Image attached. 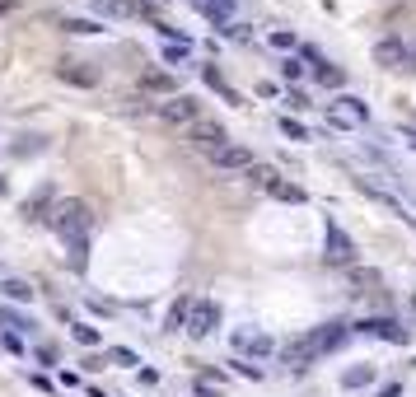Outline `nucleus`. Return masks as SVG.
Wrapping results in <instances>:
<instances>
[{
  "label": "nucleus",
  "instance_id": "nucleus-32",
  "mask_svg": "<svg viewBox=\"0 0 416 397\" xmlns=\"http://www.w3.org/2000/svg\"><path fill=\"white\" fill-rule=\"evenodd\" d=\"M229 364H234V369H239L243 379H262V369H258V364H248V360H229Z\"/></svg>",
  "mask_w": 416,
  "mask_h": 397
},
{
  "label": "nucleus",
  "instance_id": "nucleus-13",
  "mask_svg": "<svg viewBox=\"0 0 416 397\" xmlns=\"http://www.w3.org/2000/svg\"><path fill=\"white\" fill-rule=\"evenodd\" d=\"M234 351L271 355V337H267V332H253V328H239V332H234Z\"/></svg>",
  "mask_w": 416,
  "mask_h": 397
},
{
  "label": "nucleus",
  "instance_id": "nucleus-14",
  "mask_svg": "<svg viewBox=\"0 0 416 397\" xmlns=\"http://www.w3.org/2000/svg\"><path fill=\"white\" fill-rule=\"evenodd\" d=\"M262 192H267V196H276V201H290V206H304V187H300V182H285L281 173H276V178H271L267 187H262Z\"/></svg>",
  "mask_w": 416,
  "mask_h": 397
},
{
  "label": "nucleus",
  "instance_id": "nucleus-1",
  "mask_svg": "<svg viewBox=\"0 0 416 397\" xmlns=\"http://www.w3.org/2000/svg\"><path fill=\"white\" fill-rule=\"evenodd\" d=\"M351 337V323H341V318H332V323H318V328H309L304 337H295L290 346H285V364H290L295 374L300 369H309V364L318 360V355H327V351H337L341 341Z\"/></svg>",
  "mask_w": 416,
  "mask_h": 397
},
{
  "label": "nucleus",
  "instance_id": "nucleus-26",
  "mask_svg": "<svg viewBox=\"0 0 416 397\" xmlns=\"http://www.w3.org/2000/svg\"><path fill=\"white\" fill-rule=\"evenodd\" d=\"M192 393H197V397H229L225 388H220V384H211V379H197V384H192Z\"/></svg>",
  "mask_w": 416,
  "mask_h": 397
},
{
  "label": "nucleus",
  "instance_id": "nucleus-5",
  "mask_svg": "<svg viewBox=\"0 0 416 397\" xmlns=\"http://www.w3.org/2000/svg\"><path fill=\"white\" fill-rule=\"evenodd\" d=\"M327 122L332 126H365L370 122V108H365V99H356V94H341V99L327 108Z\"/></svg>",
  "mask_w": 416,
  "mask_h": 397
},
{
  "label": "nucleus",
  "instance_id": "nucleus-34",
  "mask_svg": "<svg viewBox=\"0 0 416 397\" xmlns=\"http://www.w3.org/2000/svg\"><path fill=\"white\" fill-rule=\"evenodd\" d=\"M33 150H43V140L28 136V140H19V145H14V155H33Z\"/></svg>",
  "mask_w": 416,
  "mask_h": 397
},
{
  "label": "nucleus",
  "instance_id": "nucleus-9",
  "mask_svg": "<svg viewBox=\"0 0 416 397\" xmlns=\"http://www.w3.org/2000/svg\"><path fill=\"white\" fill-rule=\"evenodd\" d=\"M351 332H360V337H383V341H393V346L407 341V328H398L393 318H360Z\"/></svg>",
  "mask_w": 416,
  "mask_h": 397
},
{
  "label": "nucleus",
  "instance_id": "nucleus-28",
  "mask_svg": "<svg viewBox=\"0 0 416 397\" xmlns=\"http://www.w3.org/2000/svg\"><path fill=\"white\" fill-rule=\"evenodd\" d=\"M281 136H290V140H309V131H304L295 117H281Z\"/></svg>",
  "mask_w": 416,
  "mask_h": 397
},
{
  "label": "nucleus",
  "instance_id": "nucleus-40",
  "mask_svg": "<svg viewBox=\"0 0 416 397\" xmlns=\"http://www.w3.org/2000/svg\"><path fill=\"white\" fill-rule=\"evenodd\" d=\"M412 304H416V295H412Z\"/></svg>",
  "mask_w": 416,
  "mask_h": 397
},
{
  "label": "nucleus",
  "instance_id": "nucleus-12",
  "mask_svg": "<svg viewBox=\"0 0 416 397\" xmlns=\"http://www.w3.org/2000/svg\"><path fill=\"white\" fill-rule=\"evenodd\" d=\"M211 159H215V169H243V173L253 169V164H258L248 145H225L220 155H211Z\"/></svg>",
  "mask_w": 416,
  "mask_h": 397
},
{
  "label": "nucleus",
  "instance_id": "nucleus-7",
  "mask_svg": "<svg viewBox=\"0 0 416 397\" xmlns=\"http://www.w3.org/2000/svg\"><path fill=\"white\" fill-rule=\"evenodd\" d=\"M215 328H220V304L215 299H197L192 313H187V332L192 337H211Z\"/></svg>",
  "mask_w": 416,
  "mask_h": 397
},
{
  "label": "nucleus",
  "instance_id": "nucleus-31",
  "mask_svg": "<svg viewBox=\"0 0 416 397\" xmlns=\"http://www.w3.org/2000/svg\"><path fill=\"white\" fill-rule=\"evenodd\" d=\"M108 360H117V364H136V351H126V346H113V351H108Z\"/></svg>",
  "mask_w": 416,
  "mask_h": 397
},
{
  "label": "nucleus",
  "instance_id": "nucleus-36",
  "mask_svg": "<svg viewBox=\"0 0 416 397\" xmlns=\"http://www.w3.org/2000/svg\"><path fill=\"white\" fill-rule=\"evenodd\" d=\"M374 397H403V384H383V388H379V393H374Z\"/></svg>",
  "mask_w": 416,
  "mask_h": 397
},
{
  "label": "nucleus",
  "instance_id": "nucleus-24",
  "mask_svg": "<svg viewBox=\"0 0 416 397\" xmlns=\"http://www.w3.org/2000/svg\"><path fill=\"white\" fill-rule=\"evenodd\" d=\"M61 28H66V33H99L103 23H94V19H61Z\"/></svg>",
  "mask_w": 416,
  "mask_h": 397
},
{
  "label": "nucleus",
  "instance_id": "nucleus-6",
  "mask_svg": "<svg viewBox=\"0 0 416 397\" xmlns=\"http://www.w3.org/2000/svg\"><path fill=\"white\" fill-rule=\"evenodd\" d=\"M187 140L197 150H206V155H220V150L229 145V136H225V126H220V122H192Z\"/></svg>",
  "mask_w": 416,
  "mask_h": 397
},
{
  "label": "nucleus",
  "instance_id": "nucleus-19",
  "mask_svg": "<svg viewBox=\"0 0 416 397\" xmlns=\"http://www.w3.org/2000/svg\"><path fill=\"white\" fill-rule=\"evenodd\" d=\"M351 285H356V290H374V285H379V272H370V267H351Z\"/></svg>",
  "mask_w": 416,
  "mask_h": 397
},
{
  "label": "nucleus",
  "instance_id": "nucleus-15",
  "mask_svg": "<svg viewBox=\"0 0 416 397\" xmlns=\"http://www.w3.org/2000/svg\"><path fill=\"white\" fill-rule=\"evenodd\" d=\"M141 89L146 94H169L173 99V94H178V79H173L169 70H146V75H141Z\"/></svg>",
  "mask_w": 416,
  "mask_h": 397
},
{
  "label": "nucleus",
  "instance_id": "nucleus-30",
  "mask_svg": "<svg viewBox=\"0 0 416 397\" xmlns=\"http://www.w3.org/2000/svg\"><path fill=\"white\" fill-rule=\"evenodd\" d=\"M281 75H285V79H300V75H304V66H300V57H290V61H281Z\"/></svg>",
  "mask_w": 416,
  "mask_h": 397
},
{
  "label": "nucleus",
  "instance_id": "nucleus-11",
  "mask_svg": "<svg viewBox=\"0 0 416 397\" xmlns=\"http://www.w3.org/2000/svg\"><path fill=\"white\" fill-rule=\"evenodd\" d=\"M57 79L80 84V89H94V84H99V70H89L84 61H61V66H57Z\"/></svg>",
  "mask_w": 416,
  "mask_h": 397
},
{
  "label": "nucleus",
  "instance_id": "nucleus-33",
  "mask_svg": "<svg viewBox=\"0 0 416 397\" xmlns=\"http://www.w3.org/2000/svg\"><path fill=\"white\" fill-rule=\"evenodd\" d=\"M271 47H281V52H285V47H295V33H285V28H276V33H271Z\"/></svg>",
  "mask_w": 416,
  "mask_h": 397
},
{
  "label": "nucleus",
  "instance_id": "nucleus-10",
  "mask_svg": "<svg viewBox=\"0 0 416 397\" xmlns=\"http://www.w3.org/2000/svg\"><path fill=\"white\" fill-rule=\"evenodd\" d=\"M374 66L407 70V43H403V38H379V43H374Z\"/></svg>",
  "mask_w": 416,
  "mask_h": 397
},
{
  "label": "nucleus",
  "instance_id": "nucleus-2",
  "mask_svg": "<svg viewBox=\"0 0 416 397\" xmlns=\"http://www.w3.org/2000/svg\"><path fill=\"white\" fill-rule=\"evenodd\" d=\"M47 225H52L70 243V238H89L94 216H89V206H84V201H75V196H70V201H57V211H52V220H47Z\"/></svg>",
  "mask_w": 416,
  "mask_h": 397
},
{
  "label": "nucleus",
  "instance_id": "nucleus-3",
  "mask_svg": "<svg viewBox=\"0 0 416 397\" xmlns=\"http://www.w3.org/2000/svg\"><path fill=\"white\" fill-rule=\"evenodd\" d=\"M52 211H57V187H52V182H43V187H38L33 196H23V206H19V216L28 220V225H47Z\"/></svg>",
  "mask_w": 416,
  "mask_h": 397
},
{
  "label": "nucleus",
  "instance_id": "nucleus-22",
  "mask_svg": "<svg viewBox=\"0 0 416 397\" xmlns=\"http://www.w3.org/2000/svg\"><path fill=\"white\" fill-rule=\"evenodd\" d=\"M0 290H5L14 304H28V299H33V285H28V281H5Z\"/></svg>",
  "mask_w": 416,
  "mask_h": 397
},
{
  "label": "nucleus",
  "instance_id": "nucleus-39",
  "mask_svg": "<svg viewBox=\"0 0 416 397\" xmlns=\"http://www.w3.org/2000/svg\"><path fill=\"white\" fill-rule=\"evenodd\" d=\"M5 192H10V182H5V178H0V196H5Z\"/></svg>",
  "mask_w": 416,
  "mask_h": 397
},
{
  "label": "nucleus",
  "instance_id": "nucleus-20",
  "mask_svg": "<svg viewBox=\"0 0 416 397\" xmlns=\"http://www.w3.org/2000/svg\"><path fill=\"white\" fill-rule=\"evenodd\" d=\"M202 75H206V84H211V89H215V94H225V99H229V103H239V94H234V89H229V84H225V75H220V70H215V66H206V70H202Z\"/></svg>",
  "mask_w": 416,
  "mask_h": 397
},
{
  "label": "nucleus",
  "instance_id": "nucleus-23",
  "mask_svg": "<svg viewBox=\"0 0 416 397\" xmlns=\"http://www.w3.org/2000/svg\"><path fill=\"white\" fill-rule=\"evenodd\" d=\"M341 79H346V70H341V66H318V84H327V89H337Z\"/></svg>",
  "mask_w": 416,
  "mask_h": 397
},
{
  "label": "nucleus",
  "instance_id": "nucleus-21",
  "mask_svg": "<svg viewBox=\"0 0 416 397\" xmlns=\"http://www.w3.org/2000/svg\"><path fill=\"white\" fill-rule=\"evenodd\" d=\"M192 304H197V299H187V295H182L178 304L169 308V328H173V332H178V328H187V313H192Z\"/></svg>",
  "mask_w": 416,
  "mask_h": 397
},
{
  "label": "nucleus",
  "instance_id": "nucleus-25",
  "mask_svg": "<svg viewBox=\"0 0 416 397\" xmlns=\"http://www.w3.org/2000/svg\"><path fill=\"white\" fill-rule=\"evenodd\" d=\"M75 341H80V346H99V328H89V323H75Z\"/></svg>",
  "mask_w": 416,
  "mask_h": 397
},
{
  "label": "nucleus",
  "instance_id": "nucleus-37",
  "mask_svg": "<svg viewBox=\"0 0 416 397\" xmlns=\"http://www.w3.org/2000/svg\"><path fill=\"white\" fill-rule=\"evenodd\" d=\"M407 66H412V70H416V43H412V47H407Z\"/></svg>",
  "mask_w": 416,
  "mask_h": 397
},
{
  "label": "nucleus",
  "instance_id": "nucleus-18",
  "mask_svg": "<svg viewBox=\"0 0 416 397\" xmlns=\"http://www.w3.org/2000/svg\"><path fill=\"white\" fill-rule=\"evenodd\" d=\"M341 384H346V388H365V384H374V364H356V369H346V374H341Z\"/></svg>",
  "mask_w": 416,
  "mask_h": 397
},
{
  "label": "nucleus",
  "instance_id": "nucleus-17",
  "mask_svg": "<svg viewBox=\"0 0 416 397\" xmlns=\"http://www.w3.org/2000/svg\"><path fill=\"white\" fill-rule=\"evenodd\" d=\"M70 272H84L89 267V238H70Z\"/></svg>",
  "mask_w": 416,
  "mask_h": 397
},
{
  "label": "nucleus",
  "instance_id": "nucleus-4",
  "mask_svg": "<svg viewBox=\"0 0 416 397\" xmlns=\"http://www.w3.org/2000/svg\"><path fill=\"white\" fill-rule=\"evenodd\" d=\"M323 257L332 262V267H341V272L356 267V243H351V234H346V229H337L332 220H327V248H323Z\"/></svg>",
  "mask_w": 416,
  "mask_h": 397
},
{
  "label": "nucleus",
  "instance_id": "nucleus-38",
  "mask_svg": "<svg viewBox=\"0 0 416 397\" xmlns=\"http://www.w3.org/2000/svg\"><path fill=\"white\" fill-rule=\"evenodd\" d=\"M14 5H19V0H0V14H5V10H14Z\"/></svg>",
  "mask_w": 416,
  "mask_h": 397
},
{
  "label": "nucleus",
  "instance_id": "nucleus-29",
  "mask_svg": "<svg viewBox=\"0 0 416 397\" xmlns=\"http://www.w3.org/2000/svg\"><path fill=\"white\" fill-rule=\"evenodd\" d=\"M206 14H211L215 23H225L229 19V0H211V5H206Z\"/></svg>",
  "mask_w": 416,
  "mask_h": 397
},
{
  "label": "nucleus",
  "instance_id": "nucleus-16",
  "mask_svg": "<svg viewBox=\"0 0 416 397\" xmlns=\"http://www.w3.org/2000/svg\"><path fill=\"white\" fill-rule=\"evenodd\" d=\"M94 10L113 14V19H136V14H146V5H136V0H94Z\"/></svg>",
  "mask_w": 416,
  "mask_h": 397
},
{
  "label": "nucleus",
  "instance_id": "nucleus-35",
  "mask_svg": "<svg viewBox=\"0 0 416 397\" xmlns=\"http://www.w3.org/2000/svg\"><path fill=\"white\" fill-rule=\"evenodd\" d=\"M290 108H309V94H304V89H290Z\"/></svg>",
  "mask_w": 416,
  "mask_h": 397
},
{
  "label": "nucleus",
  "instance_id": "nucleus-8",
  "mask_svg": "<svg viewBox=\"0 0 416 397\" xmlns=\"http://www.w3.org/2000/svg\"><path fill=\"white\" fill-rule=\"evenodd\" d=\"M159 117H164L169 126H192V122H202V117H197V99H192V94H173L169 103H159Z\"/></svg>",
  "mask_w": 416,
  "mask_h": 397
},
{
  "label": "nucleus",
  "instance_id": "nucleus-27",
  "mask_svg": "<svg viewBox=\"0 0 416 397\" xmlns=\"http://www.w3.org/2000/svg\"><path fill=\"white\" fill-rule=\"evenodd\" d=\"M248 178H253V187H267V182L276 178V169H267V164H253V169H248Z\"/></svg>",
  "mask_w": 416,
  "mask_h": 397
}]
</instances>
